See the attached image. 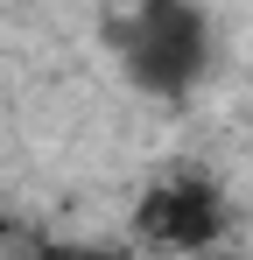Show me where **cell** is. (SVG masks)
I'll return each mask as SVG.
<instances>
[{"label":"cell","mask_w":253,"mask_h":260,"mask_svg":"<svg viewBox=\"0 0 253 260\" xmlns=\"http://www.w3.org/2000/svg\"><path fill=\"white\" fill-rule=\"evenodd\" d=\"M28 260H126V253H113V246H91V239H42Z\"/></svg>","instance_id":"obj_3"},{"label":"cell","mask_w":253,"mask_h":260,"mask_svg":"<svg viewBox=\"0 0 253 260\" xmlns=\"http://www.w3.org/2000/svg\"><path fill=\"white\" fill-rule=\"evenodd\" d=\"M204 260H239V253H204Z\"/></svg>","instance_id":"obj_4"},{"label":"cell","mask_w":253,"mask_h":260,"mask_svg":"<svg viewBox=\"0 0 253 260\" xmlns=\"http://www.w3.org/2000/svg\"><path fill=\"white\" fill-rule=\"evenodd\" d=\"M120 71L148 99H190L211 78V14L197 0H134L113 28Z\"/></svg>","instance_id":"obj_1"},{"label":"cell","mask_w":253,"mask_h":260,"mask_svg":"<svg viewBox=\"0 0 253 260\" xmlns=\"http://www.w3.org/2000/svg\"><path fill=\"white\" fill-rule=\"evenodd\" d=\"M134 225H141L155 246H169V253L204 260V253H218V239H225L232 211H225V190H218L204 169H169L162 183H148V197H141Z\"/></svg>","instance_id":"obj_2"}]
</instances>
